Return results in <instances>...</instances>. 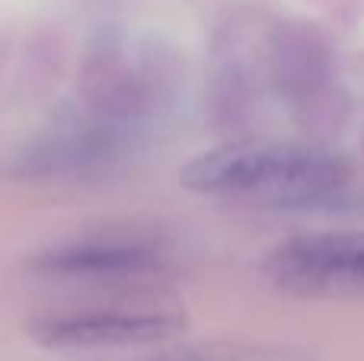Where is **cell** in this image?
I'll return each mask as SVG.
<instances>
[{
    "mask_svg": "<svg viewBox=\"0 0 364 361\" xmlns=\"http://www.w3.org/2000/svg\"><path fill=\"white\" fill-rule=\"evenodd\" d=\"M352 179L342 153L294 141H233L188 160L182 189L205 198L252 205H307L339 192Z\"/></svg>",
    "mask_w": 364,
    "mask_h": 361,
    "instance_id": "cell-1",
    "label": "cell"
},
{
    "mask_svg": "<svg viewBox=\"0 0 364 361\" xmlns=\"http://www.w3.org/2000/svg\"><path fill=\"white\" fill-rule=\"evenodd\" d=\"M265 275L297 298H355L364 294V234L323 230L278 243L265 256Z\"/></svg>",
    "mask_w": 364,
    "mask_h": 361,
    "instance_id": "cell-2",
    "label": "cell"
},
{
    "mask_svg": "<svg viewBox=\"0 0 364 361\" xmlns=\"http://www.w3.org/2000/svg\"><path fill=\"white\" fill-rule=\"evenodd\" d=\"M186 320L173 311H125V307H96V311L51 313L32 320L29 333L45 349H125L179 336Z\"/></svg>",
    "mask_w": 364,
    "mask_h": 361,
    "instance_id": "cell-3",
    "label": "cell"
},
{
    "mask_svg": "<svg viewBox=\"0 0 364 361\" xmlns=\"http://www.w3.org/2000/svg\"><path fill=\"white\" fill-rule=\"evenodd\" d=\"M164 269L160 253L144 243L122 240H90L51 249L32 262V272L61 281H128L144 279Z\"/></svg>",
    "mask_w": 364,
    "mask_h": 361,
    "instance_id": "cell-4",
    "label": "cell"
},
{
    "mask_svg": "<svg viewBox=\"0 0 364 361\" xmlns=\"http://www.w3.org/2000/svg\"><path fill=\"white\" fill-rule=\"evenodd\" d=\"M134 361H310V355L297 349H282V345H195V349L164 352L151 358Z\"/></svg>",
    "mask_w": 364,
    "mask_h": 361,
    "instance_id": "cell-5",
    "label": "cell"
}]
</instances>
